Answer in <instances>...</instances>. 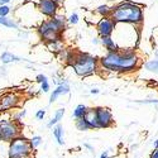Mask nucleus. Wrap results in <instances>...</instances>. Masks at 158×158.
Listing matches in <instances>:
<instances>
[{"label":"nucleus","mask_w":158,"mask_h":158,"mask_svg":"<svg viewBox=\"0 0 158 158\" xmlns=\"http://www.w3.org/2000/svg\"><path fill=\"white\" fill-rule=\"evenodd\" d=\"M140 60L133 48L119 49L118 52H108L100 58V66L108 71L131 72L139 67Z\"/></svg>","instance_id":"1"},{"label":"nucleus","mask_w":158,"mask_h":158,"mask_svg":"<svg viewBox=\"0 0 158 158\" xmlns=\"http://www.w3.org/2000/svg\"><path fill=\"white\" fill-rule=\"evenodd\" d=\"M110 18L115 23H129V24H142L143 23V9L140 5L123 2L113 8Z\"/></svg>","instance_id":"2"},{"label":"nucleus","mask_w":158,"mask_h":158,"mask_svg":"<svg viewBox=\"0 0 158 158\" xmlns=\"http://www.w3.org/2000/svg\"><path fill=\"white\" fill-rule=\"evenodd\" d=\"M67 64L73 67L75 72L78 76H90L96 72L98 69V60L89 53H84L80 51H72V53L67 61Z\"/></svg>","instance_id":"3"},{"label":"nucleus","mask_w":158,"mask_h":158,"mask_svg":"<svg viewBox=\"0 0 158 158\" xmlns=\"http://www.w3.org/2000/svg\"><path fill=\"white\" fill-rule=\"evenodd\" d=\"M33 149L31 147L29 139L25 137H18L9 143L8 158H31Z\"/></svg>","instance_id":"4"},{"label":"nucleus","mask_w":158,"mask_h":158,"mask_svg":"<svg viewBox=\"0 0 158 158\" xmlns=\"http://www.w3.org/2000/svg\"><path fill=\"white\" fill-rule=\"evenodd\" d=\"M0 127H2V134H3V140L4 142H11L18 137H22V124L20 122L15 120H3L0 119Z\"/></svg>","instance_id":"5"},{"label":"nucleus","mask_w":158,"mask_h":158,"mask_svg":"<svg viewBox=\"0 0 158 158\" xmlns=\"http://www.w3.org/2000/svg\"><path fill=\"white\" fill-rule=\"evenodd\" d=\"M64 29H66V18L62 15H55L53 18L42 22V24L38 28V32L43 33L46 31H52L61 34Z\"/></svg>","instance_id":"6"},{"label":"nucleus","mask_w":158,"mask_h":158,"mask_svg":"<svg viewBox=\"0 0 158 158\" xmlns=\"http://www.w3.org/2000/svg\"><path fill=\"white\" fill-rule=\"evenodd\" d=\"M20 102V96L17 93H6L0 96V111H6L17 108Z\"/></svg>","instance_id":"7"},{"label":"nucleus","mask_w":158,"mask_h":158,"mask_svg":"<svg viewBox=\"0 0 158 158\" xmlns=\"http://www.w3.org/2000/svg\"><path fill=\"white\" fill-rule=\"evenodd\" d=\"M95 110H96V116H98V122H99L100 129L110 128L114 124L113 114H111L110 109L104 108V106H98V108H95Z\"/></svg>","instance_id":"8"},{"label":"nucleus","mask_w":158,"mask_h":158,"mask_svg":"<svg viewBox=\"0 0 158 158\" xmlns=\"http://www.w3.org/2000/svg\"><path fill=\"white\" fill-rule=\"evenodd\" d=\"M115 25L116 23L110 18V17H104L99 20L98 25H96V29L100 34V37H110L115 29Z\"/></svg>","instance_id":"9"},{"label":"nucleus","mask_w":158,"mask_h":158,"mask_svg":"<svg viewBox=\"0 0 158 158\" xmlns=\"http://www.w3.org/2000/svg\"><path fill=\"white\" fill-rule=\"evenodd\" d=\"M38 9H39V11H41L42 14L53 18L56 15V13H57L58 5L53 2V0H39Z\"/></svg>","instance_id":"10"},{"label":"nucleus","mask_w":158,"mask_h":158,"mask_svg":"<svg viewBox=\"0 0 158 158\" xmlns=\"http://www.w3.org/2000/svg\"><path fill=\"white\" fill-rule=\"evenodd\" d=\"M84 119L87 122V124L90 125L91 129H100V125H99V122H98V116H96V110L95 108H89L87 109V113L85 115Z\"/></svg>","instance_id":"11"},{"label":"nucleus","mask_w":158,"mask_h":158,"mask_svg":"<svg viewBox=\"0 0 158 158\" xmlns=\"http://www.w3.org/2000/svg\"><path fill=\"white\" fill-rule=\"evenodd\" d=\"M69 91H70V86H69L67 84H66V82H62L61 85H58V86H57V89H56V90H53V93L51 94L49 102L52 104L53 101H56V100H57V98H58V96L64 95V94H69Z\"/></svg>","instance_id":"12"},{"label":"nucleus","mask_w":158,"mask_h":158,"mask_svg":"<svg viewBox=\"0 0 158 158\" xmlns=\"http://www.w3.org/2000/svg\"><path fill=\"white\" fill-rule=\"evenodd\" d=\"M101 43L104 44V47L108 49V52H118L120 48L118 47V44L114 42V39L111 37H102L101 38Z\"/></svg>","instance_id":"13"},{"label":"nucleus","mask_w":158,"mask_h":158,"mask_svg":"<svg viewBox=\"0 0 158 158\" xmlns=\"http://www.w3.org/2000/svg\"><path fill=\"white\" fill-rule=\"evenodd\" d=\"M42 35V38L47 43H52V42H60L61 39V34L60 33H56V32H52V31H46L43 33H39Z\"/></svg>","instance_id":"14"},{"label":"nucleus","mask_w":158,"mask_h":158,"mask_svg":"<svg viewBox=\"0 0 158 158\" xmlns=\"http://www.w3.org/2000/svg\"><path fill=\"white\" fill-rule=\"evenodd\" d=\"M53 135L57 140V143L60 146H63L64 144V140H63V128L61 124H57L56 127H53Z\"/></svg>","instance_id":"15"},{"label":"nucleus","mask_w":158,"mask_h":158,"mask_svg":"<svg viewBox=\"0 0 158 158\" xmlns=\"http://www.w3.org/2000/svg\"><path fill=\"white\" fill-rule=\"evenodd\" d=\"M63 115H64V109H58L57 111H56V114H55V116L52 118V119L48 122V124H47V127L48 128H52V127H56L57 124H58V122L63 118Z\"/></svg>","instance_id":"16"},{"label":"nucleus","mask_w":158,"mask_h":158,"mask_svg":"<svg viewBox=\"0 0 158 158\" xmlns=\"http://www.w3.org/2000/svg\"><path fill=\"white\" fill-rule=\"evenodd\" d=\"M87 106H85V105H77L76 109L73 110V118L77 120V119H82V118H85L86 113H87Z\"/></svg>","instance_id":"17"},{"label":"nucleus","mask_w":158,"mask_h":158,"mask_svg":"<svg viewBox=\"0 0 158 158\" xmlns=\"http://www.w3.org/2000/svg\"><path fill=\"white\" fill-rule=\"evenodd\" d=\"M75 125H76V128H77V130H80V131H86V130H90L91 128H90V125L87 124V122L84 119H77L76 120V123H75Z\"/></svg>","instance_id":"18"},{"label":"nucleus","mask_w":158,"mask_h":158,"mask_svg":"<svg viewBox=\"0 0 158 158\" xmlns=\"http://www.w3.org/2000/svg\"><path fill=\"white\" fill-rule=\"evenodd\" d=\"M111 11H113V8H109L108 5H100L98 8V13L104 18V17H110L111 15Z\"/></svg>","instance_id":"19"},{"label":"nucleus","mask_w":158,"mask_h":158,"mask_svg":"<svg viewBox=\"0 0 158 158\" xmlns=\"http://www.w3.org/2000/svg\"><path fill=\"white\" fill-rule=\"evenodd\" d=\"M0 58H2V62H3V63H9V62L18 61V60H19L17 56H14L13 53H9V52H4Z\"/></svg>","instance_id":"20"},{"label":"nucleus","mask_w":158,"mask_h":158,"mask_svg":"<svg viewBox=\"0 0 158 158\" xmlns=\"http://www.w3.org/2000/svg\"><path fill=\"white\" fill-rule=\"evenodd\" d=\"M29 143H31L32 149H37V148L42 144V138L39 137V135H34V137H32V138L29 139Z\"/></svg>","instance_id":"21"},{"label":"nucleus","mask_w":158,"mask_h":158,"mask_svg":"<svg viewBox=\"0 0 158 158\" xmlns=\"http://www.w3.org/2000/svg\"><path fill=\"white\" fill-rule=\"evenodd\" d=\"M148 71H152V72H158V60H154V61H149L144 64Z\"/></svg>","instance_id":"22"},{"label":"nucleus","mask_w":158,"mask_h":158,"mask_svg":"<svg viewBox=\"0 0 158 158\" xmlns=\"http://www.w3.org/2000/svg\"><path fill=\"white\" fill-rule=\"evenodd\" d=\"M48 48H49V51L55 52V53H60V52L63 49L61 42H52V43H48Z\"/></svg>","instance_id":"23"},{"label":"nucleus","mask_w":158,"mask_h":158,"mask_svg":"<svg viewBox=\"0 0 158 158\" xmlns=\"http://www.w3.org/2000/svg\"><path fill=\"white\" fill-rule=\"evenodd\" d=\"M0 24H3V25H5V27H9V28H18V25L13 22V20H10V19H8L6 17L5 18H2L0 17Z\"/></svg>","instance_id":"24"},{"label":"nucleus","mask_w":158,"mask_h":158,"mask_svg":"<svg viewBox=\"0 0 158 158\" xmlns=\"http://www.w3.org/2000/svg\"><path fill=\"white\" fill-rule=\"evenodd\" d=\"M9 11H10V8H9L8 5L0 6V17H2V18H5V17L9 14Z\"/></svg>","instance_id":"25"},{"label":"nucleus","mask_w":158,"mask_h":158,"mask_svg":"<svg viewBox=\"0 0 158 158\" xmlns=\"http://www.w3.org/2000/svg\"><path fill=\"white\" fill-rule=\"evenodd\" d=\"M25 114H27V111H25V110L19 111V114L14 115V118H13V120H15V122H20V119H22V118H24V116H25Z\"/></svg>","instance_id":"26"},{"label":"nucleus","mask_w":158,"mask_h":158,"mask_svg":"<svg viewBox=\"0 0 158 158\" xmlns=\"http://www.w3.org/2000/svg\"><path fill=\"white\" fill-rule=\"evenodd\" d=\"M46 116V110H43V109H41V110H38L37 113H35V118L38 120H42L43 118Z\"/></svg>","instance_id":"27"},{"label":"nucleus","mask_w":158,"mask_h":158,"mask_svg":"<svg viewBox=\"0 0 158 158\" xmlns=\"http://www.w3.org/2000/svg\"><path fill=\"white\" fill-rule=\"evenodd\" d=\"M41 87H42V91H43V93H48V91H49V84H48V80H44V81L41 84Z\"/></svg>","instance_id":"28"},{"label":"nucleus","mask_w":158,"mask_h":158,"mask_svg":"<svg viewBox=\"0 0 158 158\" xmlns=\"http://www.w3.org/2000/svg\"><path fill=\"white\" fill-rule=\"evenodd\" d=\"M69 22H70L71 24H76V23L78 22V15L76 14V13H73V14H71V15H70Z\"/></svg>","instance_id":"29"},{"label":"nucleus","mask_w":158,"mask_h":158,"mask_svg":"<svg viewBox=\"0 0 158 158\" xmlns=\"http://www.w3.org/2000/svg\"><path fill=\"white\" fill-rule=\"evenodd\" d=\"M35 80H37L38 82H41V84H42V82H43L44 80H47V77H46L44 75H38V76H37V78H35Z\"/></svg>","instance_id":"30"},{"label":"nucleus","mask_w":158,"mask_h":158,"mask_svg":"<svg viewBox=\"0 0 158 158\" xmlns=\"http://www.w3.org/2000/svg\"><path fill=\"white\" fill-rule=\"evenodd\" d=\"M149 158H158V149H157V151L154 149V151L152 152V154L149 156Z\"/></svg>","instance_id":"31"},{"label":"nucleus","mask_w":158,"mask_h":158,"mask_svg":"<svg viewBox=\"0 0 158 158\" xmlns=\"http://www.w3.org/2000/svg\"><path fill=\"white\" fill-rule=\"evenodd\" d=\"M84 147H85V148H87V149H90L91 152H94V147H93V146H90L89 143H85V144H84Z\"/></svg>","instance_id":"32"},{"label":"nucleus","mask_w":158,"mask_h":158,"mask_svg":"<svg viewBox=\"0 0 158 158\" xmlns=\"http://www.w3.org/2000/svg\"><path fill=\"white\" fill-rule=\"evenodd\" d=\"M99 158H109V152L108 151H105L104 153H101V156Z\"/></svg>","instance_id":"33"},{"label":"nucleus","mask_w":158,"mask_h":158,"mask_svg":"<svg viewBox=\"0 0 158 158\" xmlns=\"http://www.w3.org/2000/svg\"><path fill=\"white\" fill-rule=\"evenodd\" d=\"M153 147H154V149H156V151L158 149V139H156V140L153 142Z\"/></svg>","instance_id":"34"},{"label":"nucleus","mask_w":158,"mask_h":158,"mask_svg":"<svg viewBox=\"0 0 158 158\" xmlns=\"http://www.w3.org/2000/svg\"><path fill=\"white\" fill-rule=\"evenodd\" d=\"M53 2H55V3H56V4L58 5V6H60V5H61V4L63 3V0H53Z\"/></svg>","instance_id":"35"},{"label":"nucleus","mask_w":158,"mask_h":158,"mask_svg":"<svg viewBox=\"0 0 158 158\" xmlns=\"http://www.w3.org/2000/svg\"><path fill=\"white\" fill-rule=\"evenodd\" d=\"M98 93H99L98 89H93V90H91V94H98Z\"/></svg>","instance_id":"36"},{"label":"nucleus","mask_w":158,"mask_h":158,"mask_svg":"<svg viewBox=\"0 0 158 158\" xmlns=\"http://www.w3.org/2000/svg\"><path fill=\"white\" fill-rule=\"evenodd\" d=\"M3 140V134H2V127H0V142Z\"/></svg>","instance_id":"37"},{"label":"nucleus","mask_w":158,"mask_h":158,"mask_svg":"<svg viewBox=\"0 0 158 158\" xmlns=\"http://www.w3.org/2000/svg\"><path fill=\"white\" fill-rule=\"evenodd\" d=\"M10 2V0H5V3H9Z\"/></svg>","instance_id":"38"}]
</instances>
